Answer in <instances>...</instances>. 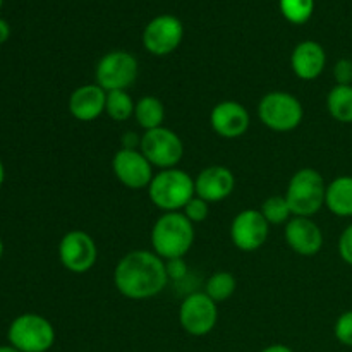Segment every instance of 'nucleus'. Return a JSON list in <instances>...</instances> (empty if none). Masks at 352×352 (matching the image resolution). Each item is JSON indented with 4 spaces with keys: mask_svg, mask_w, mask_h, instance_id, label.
<instances>
[{
    "mask_svg": "<svg viewBox=\"0 0 352 352\" xmlns=\"http://www.w3.org/2000/svg\"><path fill=\"white\" fill-rule=\"evenodd\" d=\"M339 254L347 265L352 267V223L344 229L342 236L339 239Z\"/></svg>",
    "mask_w": 352,
    "mask_h": 352,
    "instance_id": "obj_30",
    "label": "nucleus"
},
{
    "mask_svg": "<svg viewBox=\"0 0 352 352\" xmlns=\"http://www.w3.org/2000/svg\"><path fill=\"white\" fill-rule=\"evenodd\" d=\"M315 10V0H280L282 16L292 24H305Z\"/></svg>",
    "mask_w": 352,
    "mask_h": 352,
    "instance_id": "obj_25",
    "label": "nucleus"
},
{
    "mask_svg": "<svg viewBox=\"0 0 352 352\" xmlns=\"http://www.w3.org/2000/svg\"><path fill=\"white\" fill-rule=\"evenodd\" d=\"M117 181L129 189H144L153 179V165L136 148H120L112 158Z\"/></svg>",
    "mask_w": 352,
    "mask_h": 352,
    "instance_id": "obj_12",
    "label": "nucleus"
},
{
    "mask_svg": "<svg viewBox=\"0 0 352 352\" xmlns=\"http://www.w3.org/2000/svg\"><path fill=\"white\" fill-rule=\"evenodd\" d=\"M3 250H6V248H3V241H2V237H0V260H2V256H3Z\"/></svg>",
    "mask_w": 352,
    "mask_h": 352,
    "instance_id": "obj_35",
    "label": "nucleus"
},
{
    "mask_svg": "<svg viewBox=\"0 0 352 352\" xmlns=\"http://www.w3.org/2000/svg\"><path fill=\"white\" fill-rule=\"evenodd\" d=\"M9 346L19 352H47L55 342V329L45 316L24 313L12 320L7 330Z\"/></svg>",
    "mask_w": 352,
    "mask_h": 352,
    "instance_id": "obj_5",
    "label": "nucleus"
},
{
    "mask_svg": "<svg viewBox=\"0 0 352 352\" xmlns=\"http://www.w3.org/2000/svg\"><path fill=\"white\" fill-rule=\"evenodd\" d=\"M134 117H136V122L144 131L157 129V127H162V124H164L165 107L160 98L153 95H146L136 102Z\"/></svg>",
    "mask_w": 352,
    "mask_h": 352,
    "instance_id": "obj_20",
    "label": "nucleus"
},
{
    "mask_svg": "<svg viewBox=\"0 0 352 352\" xmlns=\"http://www.w3.org/2000/svg\"><path fill=\"white\" fill-rule=\"evenodd\" d=\"M181 327L192 337L208 336L219 322V308L205 292L189 294L179 308Z\"/></svg>",
    "mask_w": 352,
    "mask_h": 352,
    "instance_id": "obj_9",
    "label": "nucleus"
},
{
    "mask_svg": "<svg viewBox=\"0 0 352 352\" xmlns=\"http://www.w3.org/2000/svg\"><path fill=\"white\" fill-rule=\"evenodd\" d=\"M250 112L246 107L241 105L239 102H227L217 103L210 113V124L212 129L226 140H236L241 138L248 129H250Z\"/></svg>",
    "mask_w": 352,
    "mask_h": 352,
    "instance_id": "obj_14",
    "label": "nucleus"
},
{
    "mask_svg": "<svg viewBox=\"0 0 352 352\" xmlns=\"http://www.w3.org/2000/svg\"><path fill=\"white\" fill-rule=\"evenodd\" d=\"M98 258L95 239L85 230H71L58 244V260L65 270L72 274H86L91 270Z\"/></svg>",
    "mask_w": 352,
    "mask_h": 352,
    "instance_id": "obj_10",
    "label": "nucleus"
},
{
    "mask_svg": "<svg viewBox=\"0 0 352 352\" xmlns=\"http://www.w3.org/2000/svg\"><path fill=\"white\" fill-rule=\"evenodd\" d=\"M195 243V223L182 212L164 213L151 229L153 253L162 260L184 258Z\"/></svg>",
    "mask_w": 352,
    "mask_h": 352,
    "instance_id": "obj_2",
    "label": "nucleus"
},
{
    "mask_svg": "<svg viewBox=\"0 0 352 352\" xmlns=\"http://www.w3.org/2000/svg\"><path fill=\"white\" fill-rule=\"evenodd\" d=\"M9 36H10L9 23H7L6 19H2V17H0V45L6 43V41L9 40Z\"/></svg>",
    "mask_w": 352,
    "mask_h": 352,
    "instance_id": "obj_31",
    "label": "nucleus"
},
{
    "mask_svg": "<svg viewBox=\"0 0 352 352\" xmlns=\"http://www.w3.org/2000/svg\"><path fill=\"white\" fill-rule=\"evenodd\" d=\"M261 352H294L289 346H284V344H272V346L265 347Z\"/></svg>",
    "mask_w": 352,
    "mask_h": 352,
    "instance_id": "obj_32",
    "label": "nucleus"
},
{
    "mask_svg": "<svg viewBox=\"0 0 352 352\" xmlns=\"http://www.w3.org/2000/svg\"><path fill=\"white\" fill-rule=\"evenodd\" d=\"M333 333H336V339L342 346L352 347V309L342 313L337 318L336 327H333Z\"/></svg>",
    "mask_w": 352,
    "mask_h": 352,
    "instance_id": "obj_27",
    "label": "nucleus"
},
{
    "mask_svg": "<svg viewBox=\"0 0 352 352\" xmlns=\"http://www.w3.org/2000/svg\"><path fill=\"white\" fill-rule=\"evenodd\" d=\"M96 85L105 91H117L133 86L138 78V60L133 54L124 50H113L100 58L95 71Z\"/></svg>",
    "mask_w": 352,
    "mask_h": 352,
    "instance_id": "obj_8",
    "label": "nucleus"
},
{
    "mask_svg": "<svg viewBox=\"0 0 352 352\" xmlns=\"http://www.w3.org/2000/svg\"><path fill=\"white\" fill-rule=\"evenodd\" d=\"M327 184L323 175L315 168H301L291 177L285 199L291 206L292 217H309L325 206Z\"/></svg>",
    "mask_w": 352,
    "mask_h": 352,
    "instance_id": "obj_4",
    "label": "nucleus"
},
{
    "mask_svg": "<svg viewBox=\"0 0 352 352\" xmlns=\"http://www.w3.org/2000/svg\"><path fill=\"white\" fill-rule=\"evenodd\" d=\"M148 195L151 203L165 213L181 212L196 196L195 179L181 168H165L153 175Z\"/></svg>",
    "mask_w": 352,
    "mask_h": 352,
    "instance_id": "obj_3",
    "label": "nucleus"
},
{
    "mask_svg": "<svg viewBox=\"0 0 352 352\" xmlns=\"http://www.w3.org/2000/svg\"><path fill=\"white\" fill-rule=\"evenodd\" d=\"M333 78L337 85H352V60L351 58H340L333 65Z\"/></svg>",
    "mask_w": 352,
    "mask_h": 352,
    "instance_id": "obj_29",
    "label": "nucleus"
},
{
    "mask_svg": "<svg viewBox=\"0 0 352 352\" xmlns=\"http://www.w3.org/2000/svg\"><path fill=\"white\" fill-rule=\"evenodd\" d=\"M284 236L289 248L301 256H313L323 246L322 229L309 217H292L285 223Z\"/></svg>",
    "mask_w": 352,
    "mask_h": 352,
    "instance_id": "obj_16",
    "label": "nucleus"
},
{
    "mask_svg": "<svg viewBox=\"0 0 352 352\" xmlns=\"http://www.w3.org/2000/svg\"><path fill=\"white\" fill-rule=\"evenodd\" d=\"M0 352H19L12 346H0Z\"/></svg>",
    "mask_w": 352,
    "mask_h": 352,
    "instance_id": "obj_34",
    "label": "nucleus"
},
{
    "mask_svg": "<svg viewBox=\"0 0 352 352\" xmlns=\"http://www.w3.org/2000/svg\"><path fill=\"white\" fill-rule=\"evenodd\" d=\"M184 38V26L170 14L157 16L146 24L143 31V45L151 55L164 57L172 54Z\"/></svg>",
    "mask_w": 352,
    "mask_h": 352,
    "instance_id": "obj_11",
    "label": "nucleus"
},
{
    "mask_svg": "<svg viewBox=\"0 0 352 352\" xmlns=\"http://www.w3.org/2000/svg\"><path fill=\"white\" fill-rule=\"evenodd\" d=\"M327 54L318 41L306 40L296 45L291 55V67L302 81H313L325 71Z\"/></svg>",
    "mask_w": 352,
    "mask_h": 352,
    "instance_id": "obj_18",
    "label": "nucleus"
},
{
    "mask_svg": "<svg viewBox=\"0 0 352 352\" xmlns=\"http://www.w3.org/2000/svg\"><path fill=\"white\" fill-rule=\"evenodd\" d=\"M234 188H236V177L223 165H210L203 168L195 179L196 196L205 199L206 203L223 201L232 195Z\"/></svg>",
    "mask_w": 352,
    "mask_h": 352,
    "instance_id": "obj_15",
    "label": "nucleus"
},
{
    "mask_svg": "<svg viewBox=\"0 0 352 352\" xmlns=\"http://www.w3.org/2000/svg\"><path fill=\"white\" fill-rule=\"evenodd\" d=\"M140 146L141 153L148 158V162L162 170L177 167L184 155V144L179 134L164 126L144 131Z\"/></svg>",
    "mask_w": 352,
    "mask_h": 352,
    "instance_id": "obj_7",
    "label": "nucleus"
},
{
    "mask_svg": "<svg viewBox=\"0 0 352 352\" xmlns=\"http://www.w3.org/2000/svg\"><path fill=\"white\" fill-rule=\"evenodd\" d=\"M329 113L342 124H352V85H336L327 96Z\"/></svg>",
    "mask_w": 352,
    "mask_h": 352,
    "instance_id": "obj_21",
    "label": "nucleus"
},
{
    "mask_svg": "<svg viewBox=\"0 0 352 352\" xmlns=\"http://www.w3.org/2000/svg\"><path fill=\"white\" fill-rule=\"evenodd\" d=\"M165 270H167L168 280H182L188 277V263L184 258H174V260L165 261Z\"/></svg>",
    "mask_w": 352,
    "mask_h": 352,
    "instance_id": "obj_28",
    "label": "nucleus"
},
{
    "mask_svg": "<svg viewBox=\"0 0 352 352\" xmlns=\"http://www.w3.org/2000/svg\"><path fill=\"white\" fill-rule=\"evenodd\" d=\"M167 282L165 260L151 251H131L120 258L113 270L116 289L133 301L155 298L164 291Z\"/></svg>",
    "mask_w": 352,
    "mask_h": 352,
    "instance_id": "obj_1",
    "label": "nucleus"
},
{
    "mask_svg": "<svg viewBox=\"0 0 352 352\" xmlns=\"http://www.w3.org/2000/svg\"><path fill=\"white\" fill-rule=\"evenodd\" d=\"M2 3H3V0H0V7H2Z\"/></svg>",
    "mask_w": 352,
    "mask_h": 352,
    "instance_id": "obj_36",
    "label": "nucleus"
},
{
    "mask_svg": "<svg viewBox=\"0 0 352 352\" xmlns=\"http://www.w3.org/2000/svg\"><path fill=\"white\" fill-rule=\"evenodd\" d=\"M107 91L98 85H82L69 96V112L81 122H91L105 112Z\"/></svg>",
    "mask_w": 352,
    "mask_h": 352,
    "instance_id": "obj_17",
    "label": "nucleus"
},
{
    "mask_svg": "<svg viewBox=\"0 0 352 352\" xmlns=\"http://www.w3.org/2000/svg\"><path fill=\"white\" fill-rule=\"evenodd\" d=\"M3 181H6V167H3L2 160H0V186L3 184Z\"/></svg>",
    "mask_w": 352,
    "mask_h": 352,
    "instance_id": "obj_33",
    "label": "nucleus"
},
{
    "mask_svg": "<svg viewBox=\"0 0 352 352\" xmlns=\"http://www.w3.org/2000/svg\"><path fill=\"white\" fill-rule=\"evenodd\" d=\"M325 206L337 217H352V175H340L327 186Z\"/></svg>",
    "mask_w": 352,
    "mask_h": 352,
    "instance_id": "obj_19",
    "label": "nucleus"
},
{
    "mask_svg": "<svg viewBox=\"0 0 352 352\" xmlns=\"http://www.w3.org/2000/svg\"><path fill=\"white\" fill-rule=\"evenodd\" d=\"M261 215L267 219L270 226H280V223H287L292 219L291 206H289L285 196H270L265 199L261 205Z\"/></svg>",
    "mask_w": 352,
    "mask_h": 352,
    "instance_id": "obj_24",
    "label": "nucleus"
},
{
    "mask_svg": "<svg viewBox=\"0 0 352 352\" xmlns=\"http://www.w3.org/2000/svg\"><path fill=\"white\" fill-rule=\"evenodd\" d=\"M270 223L260 210H244L237 213L230 226V239L237 250L244 253L258 251L268 239Z\"/></svg>",
    "mask_w": 352,
    "mask_h": 352,
    "instance_id": "obj_13",
    "label": "nucleus"
},
{
    "mask_svg": "<svg viewBox=\"0 0 352 352\" xmlns=\"http://www.w3.org/2000/svg\"><path fill=\"white\" fill-rule=\"evenodd\" d=\"M182 213L186 215V219L192 223H199V222H205L208 219V213H210V203H206L205 199L195 198L188 203V205L182 208Z\"/></svg>",
    "mask_w": 352,
    "mask_h": 352,
    "instance_id": "obj_26",
    "label": "nucleus"
},
{
    "mask_svg": "<svg viewBox=\"0 0 352 352\" xmlns=\"http://www.w3.org/2000/svg\"><path fill=\"white\" fill-rule=\"evenodd\" d=\"M258 116L268 129L289 133L302 122L305 110L301 102L291 93L270 91L258 103Z\"/></svg>",
    "mask_w": 352,
    "mask_h": 352,
    "instance_id": "obj_6",
    "label": "nucleus"
},
{
    "mask_svg": "<svg viewBox=\"0 0 352 352\" xmlns=\"http://www.w3.org/2000/svg\"><path fill=\"white\" fill-rule=\"evenodd\" d=\"M236 287L237 282L232 274H229V272H215L208 278V282H206L205 294L212 301H215L217 305H220V302L227 301L236 292Z\"/></svg>",
    "mask_w": 352,
    "mask_h": 352,
    "instance_id": "obj_23",
    "label": "nucleus"
},
{
    "mask_svg": "<svg viewBox=\"0 0 352 352\" xmlns=\"http://www.w3.org/2000/svg\"><path fill=\"white\" fill-rule=\"evenodd\" d=\"M136 103L131 98L126 89H117V91H107L105 113L116 122H124L134 116Z\"/></svg>",
    "mask_w": 352,
    "mask_h": 352,
    "instance_id": "obj_22",
    "label": "nucleus"
}]
</instances>
